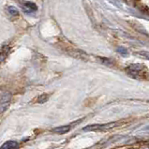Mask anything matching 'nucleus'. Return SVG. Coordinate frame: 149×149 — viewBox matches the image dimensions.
Masks as SVG:
<instances>
[{
  "mask_svg": "<svg viewBox=\"0 0 149 149\" xmlns=\"http://www.w3.org/2000/svg\"><path fill=\"white\" fill-rule=\"evenodd\" d=\"M70 130V126H62V127H55V129L53 130V131H54V133H57V134H65Z\"/></svg>",
  "mask_w": 149,
  "mask_h": 149,
  "instance_id": "6",
  "label": "nucleus"
},
{
  "mask_svg": "<svg viewBox=\"0 0 149 149\" xmlns=\"http://www.w3.org/2000/svg\"><path fill=\"white\" fill-rule=\"evenodd\" d=\"M8 51H10V47H8V46H4L1 53H0V62L5 60V58L8 54Z\"/></svg>",
  "mask_w": 149,
  "mask_h": 149,
  "instance_id": "7",
  "label": "nucleus"
},
{
  "mask_svg": "<svg viewBox=\"0 0 149 149\" xmlns=\"http://www.w3.org/2000/svg\"><path fill=\"white\" fill-rule=\"evenodd\" d=\"M11 102V94L10 92H5L0 96V113L6 112L10 107Z\"/></svg>",
  "mask_w": 149,
  "mask_h": 149,
  "instance_id": "3",
  "label": "nucleus"
},
{
  "mask_svg": "<svg viewBox=\"0 0 149 149\" xmlns=\"http://www.w3.org/2000/svg\"><path fill=\"white\" fill-rule=\"evenodd\" d=\"M116 126V123L111 122L107 124H96V125H89L84 127L83 130L84 131H94V130H108L110 129H113Z\"/></svg>",
  "mask_w": 149,
  "mask_h": 149,
  "instance_id": "2",
  "label": "nucleus"
},
{
  "mask_svg": "<svg viewBox=\"0 0 149 149\" xmlns=\"http://www.w3.org/2000/svg\"><path fill=\"white\" fill-rule=\"evenodd\" d=\"M144 69H146V66L143 65V64H133V65H130L127 68L126 71L131 77L138 79L140 75H143V71Z\"/></svg>",
  "mask_w": 149,
  "mask_h": 149,
  "instance_id": "1",
  "label": "nucleus"
},
{
  "mask_svg": "<svg viewBox=\"0 0 149 149\" xmlns=\"http://www.w3.org/2000/svg\"><path fill=\"white\" fill-rule=\"evenodd\" d=\"M19 147V143L15 141H8L6 142L3 146L0 147V149H17Z\"/></svg>",
  "mask_w": 149,
  "mask_h": 149,
  "instance_id": "5",
  "label": "nucleus"
},
{
  "mask_svg": "<svg viewBox=\"0 0 149 149\" xmlns=\"http://www.w3.org/2000/svg\"><path fill=\"white\" fill-rule=\"evenodd\" d=\"M48 100H49V95L42 94L41 96L38 97V102H39V103H44V102H46Z\"/></svg>",
  "mask_w": 149,
  "mask_h": 149,
  "instance_id": "9",
  "label": "nucleus"
},
{
  "mask_svg": "<svg viewBox=\"0 0 149 149\" xmlns=\"http://www.w3.org/2000/svg\"><path fill=\"white\" fill-rule=\"evenodd\" d=\"M7 10L8 12V14H10L11 16H18L19 15L18 10H17V8L13 6H8L7 8Z\"/></svg>",
  "mask_w": 149,
  "mask_h": 149,
  "instance_id": "8",
  "label": "nucleus"
},
{
  "mask_svg": "<svg viewBox=\"0 0 149 149\" xmlns=\"http://www.w3.org/2000/svg\"><path fill=\"white\" fill-rule=\"evenodd\" d=\"M20 4L22 5V10L25 13H33V12L37 11L38 10V7L34 2L24 1V2H20Z\"/></svg>",
  "mask_w": 149,
  "mask_h": 149,
  "instance_id": "4",
  "label": "nucleus"
},
{
  "mask_svg": "<svg viewBox=\"0 0 149 149\" xmlns=\"http://www.w3.org/2000/svg\"><path fill=\"white\" fill-rule=\"evenodd\" d=\"M117 52L122 54V55H124V56H127V54H129V52H127V50L124 47H118L117 48Z\"/></svg>",
  "mask_w": 149,
  "mask_h": 149,
  "instance_id": "10",
  "label": "nucleus"
}]
</instances>
